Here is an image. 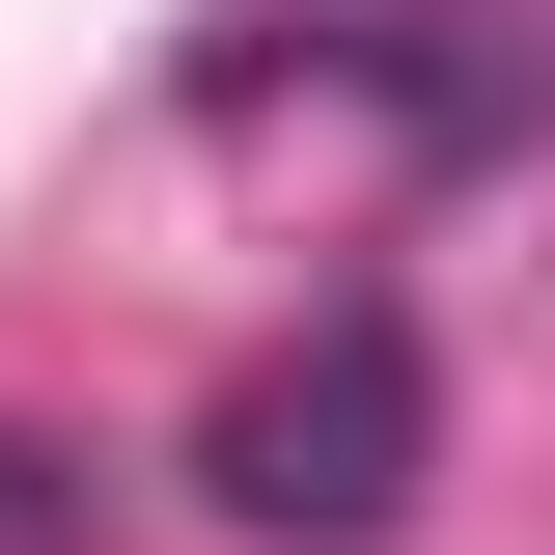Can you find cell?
I'll return each mask as SVG.
<instances>
[{"label": "cell", "instance_id": "7a4b0ae2", "mask_svg": "<svg viewBox=\"0 0 555 555\" xmlns=\"http://www.w3.org/2000/svg\"><path fill=\"white\" fill-rule=\"evenodd\" d=\"M0 555H83V444H28V416H0Z\"/></svg>", "mask_w": 555, "mask_h": 555}, {"label": "cell", "instance_id": "6da1fadb", "mask_svg": "<svg viewBox=\"0 0 555 555\" xmlns=\"http://www.w3.org/2000/svg\"><path fill=\"white\" fill-rule=\"evenodd\" d=\"M416 473H444V389H416L389 306L278 334L250 389L195 416V500H222V528H278V555H389V528H416Z\"/></svg>", "mask_w": 555, "mask_h": 555}]
</instances>
